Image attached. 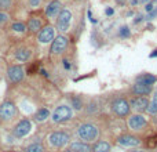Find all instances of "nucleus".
Here are the masks:
<instances>
[{"label": "nucleus", "mask_w": 157, "mask_h": 152, "mask_svg": "<svg viewBox=\"0 0 157 152\" xmlns=\"http://www.w3.org/2000/svg\"><path fill=\"white\" fill-rule=\"evenodd\" d=\"M28 29L30 32H37V31L42 29V21L37 20V18H30L29 22H28Z\"/></svg>", "instance_id": "6ab92c4d"}, {"label": "nucleus", "mask_w": 157, "mask_h": 152, "mask_svg": "<svg viewBox=\"0 0 157 152\" xmlns=\"http://www.w3.org/2000/svg\"><path fill=\"white\" fill-rule=\"evenodd\" d=\"M130 108L131 107L127 101L123 100V98H119V100H116L115 102H113L112 109H113V112H115L117 116H125V115L130 113Z\"/></svg>", "instance_id": "20e7f679"}, {"label": "nucleus", "mask_w": 157, "mask_h": 152, "mask_svg": "<svg viewBox=\"0 0 157 152\" xmlns=\"http://www.w3.org/2000/svg\"><path fill=\"white\" fill-rule=\"evenodd\" d=\"M130 127L134 130H141L142 127L146 125V119H145L142 115H132L130 118Z\"/></svg>", "instance_id": "ddd939ff"}, {"label": "nucleus", "mask_w": 157, "mask_h": 152, "mask_svg": "<svg viewBox=\"0 0 157 152\" xmlns=\"http://www.w3.org/2000/svg\"><path fill=\"white\" fill-rule=\"evenodd\" d=\"M110 151V145L105 141H99L92 147V152H109Z\"/></svg>", "instance_id": "aec40b11"}, {"label": "nucleus", "mask_w": 157, "mask_h": 152, "mask_svg": "<svg viewBox=\"0 0 157 152\" xmlns=\"http://www.w3.org/2000/svg\"><path fill=\"white\" fill-rule=\"evenodd\" d=\"M154 17H157V7H154L153 10L147 14V20H153Z\"/></svg>", "instance_id": "c756f323"}, {"label": "nucleus", "mask_w": 157, "mask_h": 152, "mask_svg": "<svg viewBox=\"0 0 157 152\" xmlns=\"http://www.w3.org/2000/svg\"><path fill=\"white\" fill-rule=\"evenodd\" d=\"M72 118V109L66 105H59L54 113H52V120L55 123H62V122H66Z\"/></svg>", "instance_id": "f03ea898"}, {"label": "nucleus", "mask_w": 157, "mask_h": 152, "mask_svg": "<svg viewBox=\"0 0 157 152\" xmlns=\"http://www.w3.org/2000/svg\"><path fill=\"white\" fill-rule=\"evenodd\" d=\"M157 80L156 76L150 73H143V75H139L137 78V83H141V84H146V86H152L154 82Z\"/></svg>", "instance_id": "dca6fc26"}, {"label": "nucleus", "mask_w": 157, "mask_h": 152, "mask_svg": "<svg viewBox=\"0 0 157 152\" xmlns=\"http://www.w3.org/2000/svg\"><path fill=\"white\" fill-rule=\"evenodd\" d=\"M142 3H149V2H150V0H141Z\"/></svg>", "instance_id": "58836bf2"}, {"label": "nucleus", "mask_w": 157, "mask_h": 152, "mask_svg": "<svg viewBox=\"0 0 157 152\" xmlns=\"http://www.w3.org/2000/svg\"><path fill=\"white\" fill-rule=\"evenodd\" d=\"M142 18H143V17L142 15H138V17H135V20H134V24L135 25H137V24H139L142 21Z\"/></svg>", "instance_id": "72a5a7b5"}, {"label": "nucleus", "mask_w": 157, "mask_h": 152, "mask_svg": "<svg viewBox=\"0 0 157 152\" xmlns=\"http://www.w3.org/2000/svg\"><path fill=\"white\" fill-rule=\"evenodd\" d=\"M66 46H68V39L65 36H58V37L54 39V42L51 44V53L52 54H59L66 49Z\"/></svg>", "instance_id": "1a4fd4ad"}, {"label": "nucleus", "mask_w": 157, "mask_h": 152, "mask_svg": "<svg viewBox=\"0 0 157 152\" xmlns=\"http://www.w3.org/2000/svg\"><path fill=\"white\" fill-rule=\"evenodd\" d=\"M150 57H152V58H154V57H157V50H154V51L152 53V54H150Z\"/></svg>", "instance_id": "e433bc0d"}, {"label": "nucleus", "mask_w": 157, "mask_h": 152, "mask_svg": "<svg viewBox=\"0 0 157 152\" xmlns=\"http://www.w3.org/2000/svg\"><path fill=\"white\" fill-rule=\"evenodd\" d=\"M77 134L84 141H92L98 137V129L92 125H82L77 130Z\"/></svg>", "instance_id": "f257e3e1"}, {"label": "nucleus", "mask_w": 157, "mask_h": 152, "mask_svg": "<svg viewBox=\"0 0 157 152\" xmlns=\"http://www.w3.org/2000/svg\"><path fill=\"white\" fill-rule=\"evenodd\" d=\"M61 7H62L61 2H58V0H52L51 3L46 7V15L50 17V18H54L58 13H61Z\"/></svg>", "instance_id": "f8f14e48"}, {"label": "nucleus", "mask_w": 157, "mask_h": 152, "mask_svg": "<svg viewBox=\"0 0 157 152\" xmlns=\"http://www.w3.org/2000/svg\"><path fill=\"white\" fill-rule=\"evenodd\" d=\"M48 116H50V111L47 109V108H42V109H39L36 112V115H35V120H36V122H44Z\"/></svg>", "instance_id": "412c9836"}, {"label": "nucleus", "mask_w": 157, "mask_h": 152, "mask_svg": "<svg viewBox=\"0 0 157 152\" xmlns=\"http://www.w3.org/2000/svg\"><path fill=\"white\" fill-rule=\"evenodd\" d=\"M17 113V107L11 101H6L0 105V119L2 120H11Z\"/></svg>", "instance_id": "7ed1b4c3"}, {"label": "nucleus", "mask_w": 157, "mask_h": 152, "mask_svg": "<svg viewBox=\"0 0 157 152\" xmlns=\"http://www.w3.org/2000/svg\"><path fill=\"white\" fill-rule=\"evenodd\" d=\"M152 91V86H146V84H141V83H135L132 87V93L137 95H146Z\"/></svg>", "instance_id": "2eb2a0df"}, {"label": "nucleus", "mask_w": 157, "mask_h": 152, "mask_svg": "<svg viewBox=\"0 0 157 152\" xmlns=\"http://www.w3.org/2000/svg\"><path fill=\"white\" fill-rule=\"evenodd\" d=\"M54 36H55V31L52 26H46V28H43L40 29L39 32V36H37V39H39L40 43H48L54 39Z\"/></svg>", "instance_id": "9d476101"}, {"label": "nucleus", "mask_w": 157, "mask_h": 152, "mask_svg": "<svg viewBox=\"0 0 157 152\" xmlns=\"http://www.w3.org/2000/svg\"><path fill=\"white\" fill-rule=\"evenodd\" d=\"M43 151H44L43 145L39 144V142H33V144H30L25 148V152H43Z\"/></svg>", "instance_id": "4be33fe9"}, {"label": "nucleus", "mask_w": 157, "mask_h": 152, "mask_svg": "<svg viewBox=\"0 0 157 152\" xmlns=\"http://www.w3.org/2000/svg\"><path fill=\"white\" fill-rule=\"evenodd\" d=\"M65 152H72V151H70V149H69V151H65Z\"/></svg>", "instance_id": "a19ab883"}, {"label": "nucleus", "mask_w": 157, "mask_h": 152, "mask_svg": "<svg viewBox=\"0 0 157 152\" xmlns=\"http://www.w3.org/2000/svg\"><path fill=\"white\" fill-rule=\"evenodd\" d=\"M130 107L134 108L135 111H139V112H142V111H147L149 102H147V100L145 97H137V98H134V100H131Z\"/></svg>", "instance_id": "9b49d317"}, {"label": "nucleus", "mask_w": 157, "mask_h": 152, "mask_svg": "<svg viewBox=\"0 0 157 152\" xmlns=\"http://www.w3.org/2000/svg\"><path fill=\"white\" fill-rule=\"evenodd\" d=\"M146 145L149 148H156L157 147V136H153V137H149L146 141Z\"/></svg>", "instance_id": "a878e982"}, {"label": "nucleus", "mask_w": 157, "mask_h": 152, "mask_svg": "<svg viewBox=\"0 0 157 152\" xmlns=\"http://www.w3.org/2000/svg\"><path fill=\"white\" fill-rule=\"evenodd\" d=\"M23 69L22 66H18V65H14V66H10L8 71H7V76L10 79L11 83H18L23 79Z\"/></svg>", "instance_id": "6e6552de"}, {"label": "nucleus", "mask_w": 157, "mask_h": 152, "mask_svg": "<svg viewBox=\"0 0 157 152\" xmlns=\"http://www.w3.org/2000/svg\"><path fill=\"white\" fill-rule=\"evenodd\" d=\"M8 18H10V17L7 15L6 13H3V11H0V24L7 22V21H8Z\"/></svg>", "instance_id": "cd10ccee"}, {"label": "nucleus", "mask_w": 157, "mask_h": 152, "mask_svg": "<svg viewBox=\"0 0 157 152\" xmlns=\"http://www.w3.org/2000/svg\"><path fill=\"white\" fill-rule=\"evenodd\" d=\"M40 2H42V0H29V4L32 7H37L40 4Z\"/></svg>", "instance_id": "473e14b6"}, {"label": "nucleus", "mask_w": 157, "mask_h": 152, "mask_svg": "<svg viewBox=\"0 0 157 152\" xmlns=\"http://www.w3.org/2000/svg\"><path fill=\"white\" fill-rule=\"evenodd\" d=\"M29 57H30V51L28 49H20V50H17L15 51V58L21 62L28 61Z\"/></svg>", "instance_id": "a211bd4d"}, {"label": "nucleus", "mask_w": 157, "mask_h": 152, "mask_svg": "<svg viewBox=\"0 0 157 152\" xmlns=\"http://www.w3.org/2000/svg\"><path fill=\"white\" fill-rule=\"evenodd\" d=\"M13 4V0H0V11L8 10Z\"/></svg>", "instance_id": "393cba45"}, {"label": "nucleus", "mask_w": 157, "mask_h": 152, "mask_svg": "<svg viewBox=\"0 0 157 152\" xmlns=\"http://www.w3.org/2000/svg\"><path fill=\"white\" fill-rule=\"evenodd\" d=\"M70 20H72V14L69 10H62L58 15V20H57V26H58L59 31H68L69 25H70Z\"/></svg>", "instance_id": "39448f33"}, {"label": "nucleus", "mask_w": 157, "mask_h": 152, "mask_svg": "<svg viewBox=\"0 0 157 152\" xmlns=\"http://www.w3.org/2000/svg\"><path fill=\"white\" fill-rule=\"evenodd\" d=\"M36 71H37V65L35 64V65H32V66H30V68L28 69V73H29V75H32V73H35V72H36Z\"/></svg>", "instance_id": "2f4dec72"}, {"label": "nucleus", "mask_w": 157, "mask_h": 152, "mask_svg": "<svg viewBox=\"0 0 157 152\" xmlns=\"http://www.w3.org/2000/svg\"><path fill=\"white\" fill-rule=\"evenodd\" d=\"M153 8H154V6H153V3H150V2H149V3H146V6H145V10H146L147 13H150Z\"/></svg>", "instance_id": "7c9ffc66"}, {"label": "nucleus", "mask_w": 157, "mask_h": 152, "mask_svg": "<svg viewBox=\"0 0 157 152\" xmlns=\"http://www.w3.org/2000/svg\"><path fill=\"white\" fill-rule=\"evenodd\" d=\"M120 36L121 37H128V36H130V29H128V26H121Z\"/></svg>", "instance_id": "bb28decb"}, {"label": "nucleus", "mask_w": 157, "mask_h": 152, "mask_svg": "<svg viewBox=\"0 0 157 152\" xmlns=\"http://www.w3.org/2000/svg\"><path fill=\"white\" fill-rule=\"evenodd\" d=\"M113 14H115V10H113V8H110V7L106 8V15H113Z\"/></svg>", "instance_id": "f704fd0d"}, {"label": "nucleus", "mask_w": 157, "mask_h": 152, "mask_svg": "<svg viewBox=\"0 0 157 152\" xmlns=\"http://www.w3.org/2000/svg\"><path fill=\"white\" fill-rule=\"evenodd\" d=\"M147 112L149 113H156L157 112V91L154 93L153 100H152V102L149 104V107H147Z\"/></svg>", "instance_id": "5701e85b"}, {"label": "nucleus", "mask_w": 157, "mask_h": 152, "mask_svg": "<svg viewBox=\"0 0 157 152\" xmlns=\"http://www.w3.org/2000/svg\"><path fill=\"white\" fill-rule=\"evenodd\" d=\"M68 141H69V136L63 131H55L50 136V142H51V145L57 147V148L63 147L65 144H68Z\"/></svg>", "instance_id": "423d86ee"}, {"label": "nucleus", "mask_w": 157, "mask_h": 152, "mask_svg": "<svg viewBox=\"0 0 157 152\" xmlns=\"http://www.w3.org/2000/svg\"><path fill=\"white\" fill-rule=\"evenodd\" d=\"M130 2H131V4H132V6H135V4H137L139 0H130Z\"/></svg>", "instance_id": "4c0bfd02"}, {"label": "nucleus", "mask_w": 157, "mask_h": 152, "mask_svg": "<svg viewBox=\"0 0 157 152\" xmlns=\"http://www.w3.org/2000/svg\"><path fill=\"white\" fill-rule=\"evenodd\" d=\"M30 129H32V123H30L28 119H23L14 127V136L18 137V138L25 137L26 134L30 131Z\"/></svg>", "instance_id": "0eeeda50"}, {"label": "nucleus", "mask_w": 157, "mask_h": 152, "mask_svg": "<svg viewBox=\"0 0 157 152\" xmlns=\"http://www.w3.org/2000/svg\"><path fill=\"white\" fill-rule=\"evenodd\" d=\"M63 66H65L66 69H70V65H69L68 61H63Z\"/></svg>", "instance_id": "c9c22d12"}, {"label": "nucleus", "mask_w": 157, "mask_h": 152, "mask_svg": "<svg viewBox=\"0 0 157 152\" xmlns=\"http://www.w3.org/2000/svg\"><path fill=\"white\" fill-rule=\"evenodd\" d=\"M131 152H145V151H131Z\"/></svg>", "instance_id": "ea45409f"}, {"label": "nucleus", "mask_w": 157, "mask_h": 152, "mask_svg": "<svg viewBox=\"0 0 157 152\" xmlns=\"http://www.w3.org/2000/svg\"><path fill=\"white\" fill-rule=\"evenodd\" d=\"M72 102H73L76 109H80V108H82V101L78 100V98H72Z\"/></svg>", "instance_id": "c85d7f7f"}, {"label": "nucleus", "mask_w": 157, "mask_h": 152, "mask_svg": "<svg viewBox=\"0 0 157 152\" xmlns=\"http://www.w3.org/2000/svg\"><path fill=\"white\" fill-rule=\"evenodd\" d=\"M117 141H119V144H120V145H123V147H135V145H139V144H141V141H139L137 137L128 136V134L119 137Z\"/></svg>", "instance_id": "4468645a"}, {"label": "nucleus", "mask_w": 157, "mask_h": 152, "mask_svg": "<svg viewBox=\"0 0 157 152\" xmlns=\"http://www.w3.org/2000/svg\"><path fill=\"white\" fill-rule=\"evenodd\" d=\"M11 28H13L14 32H18V33H23L26 31V25L23 22H14Z\"/></svg>", "instance_id": "b1692460"}, {"label": "nucleus", "mask_w": 157, "mask_h": 152, "mask_svg": "<svg viewBox=\"0 0 157 152\" xmlns=\"http://www.w3.org/2000/svg\"><path fill=\"white\" fill-rule=\"evenodd\" d=\"M70 151L72 152H91V148L87 144H84V142H73V144H70Z\"/></svg>", "instance_id": "f3484780"}]
</instances>
